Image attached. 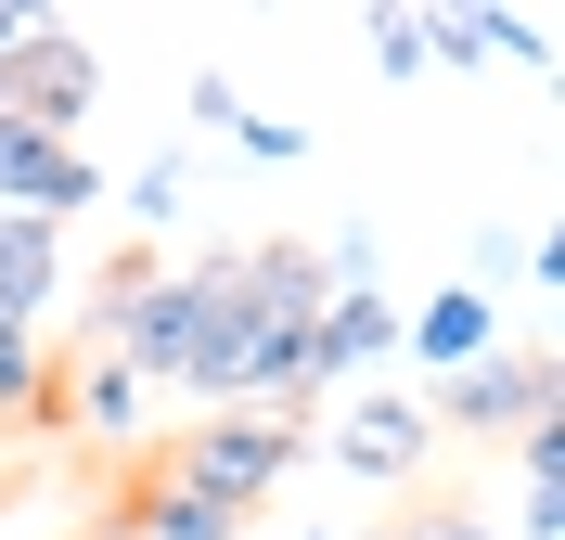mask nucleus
<instances>
[{"instance_id": "nucleus-1", "label": "nucleus", "mask_w": 565, "mask_h": 540, "mask_svg": "<svg viewBox=\"0 0 565 540\" xmlns=\"http://www.w3.org/2000/svg\"><path fill=\"white\" fill-rule=\"evenodd\" d=\"M282 476H296V412H206V425H180L168 451L129 464L116 528L129 540H232Z\"/></svg>"}, {"instance_id": "nucleus-2", "label": "nucleus", "mask_w": 565, "mask_h": 540, "mask_svg": "<svg viewBox=\"0 0 565 540\" xmlns=\"http://www.w3.org/2000/svg\"><path fill=\"white\" fill-rule=\"evenodd\" d=\"M424 425H462V437H527V425H565V360L553 348H489L462 360V373H437V399H424Z\"/></svg>"}, {"instance_id": "nucleus-3", "label": "nucleus", "mask_w": 565, "mask_h": 540, "mask_svg": "<svg viewBox=\"0 0 565 540\" xmlns=\"http://www.w3.org/2000/svg\"><path fill=\"white\" fill-rule=\"evenodd\" d=\"M90 104H104V52H90L77 27H52V13H39L26 52H13V77H0V116H13V129L77 142V116H90Z\"/></svg>"}, {"instance_id": "nucleus-4", "label": "nucleus", "mask_w": 565, "mask_h": 540, "mask_svg": "<svg viewBox=\"0 0 565 540\" xmlns=\"http://www.w3.org/2000/svg\"><path fill=\"white\" fill-rule=\"evenodd\" d=\"M90 193H104V168H90L77 142H52V129H13V116H0V219H52V232H65Z\"/></svg>"}, {"instance_id": "nucleus-5", "label": "nucleus", "mask_w": 565, "mask_h": 540, "mask_svg": "<svg viewBox=\"0 0 565 540\" xmlns=\"http://www.w3.org/2000/svg\"><path fill=\"white\" fill-rule=\"evenodd\" d=\"M424 451H437V425H424V399H398V387H373V399H348V425H334V464L348 476H424Z\"/></svg>"}, {"instance_id": "nucleus-6", "label": "nucleus", "mask_w": 565, "mask_h": 540, "mask_svg": "<svg viewBox=\"0 0 565 540\" xmlns=\"http://www.w3.org/2000/svg\"><path fill=\"white\" fill-rule=\"evenodd\" d=\"M386 348H398V309L373 284H334V309L309 322V387H348V373H373Z\"/></svg>"}, {"instance_id": "nucleus-7", "label": "nucleus", "mask_w": 565, "mask_h": 540, "mask_svg": "<svg viewBox=\"0 0 565 540\" xmlns=\"http://www.w3.org/2000/svg\"><path fill=\"white\" fill-rule=\"evenodd\" d=\"M398 348L424 360V373H462V360H489L501 348V309H489V284H437L412 309V322H398Z\"/></svg>"}, {"instance_id": "nucleus-8", "label": "nucleus", "mask_w": 565, "mask_h": 540, "mask_svg": "<svg viewBox=\"0 0 565 540\" xmlns=\"http://www.w3.org/2000/svg\"><path fill=\"white\" fill-rule=\"evenodd\" d=\"M52 309H65V232L52 219H0V322L39 335Z\"/></svg>"}, {"instance_id": "nucleus-9", "label": "nucleus", "mask_w": 565, "mask_h": 540, "mask_svg": "<svg viewBox=\"0 0 565 540\" xmlns=\"http://www.w3.org/2000/svg\"><path fill=\"white\" fill-rule=\"evenodd\" d=\"M540 39H553L540 13H424V65H489V52L501 65H553Z\"/></svg>"}, {"instance_id": "nucleus-10", "label": "nucleus", "mask_w": 565, "mask_h": 540, "mask_svg": "<svg viewBox=\"0 0 565 540\" xmlns=\"http://www.w3.org/2000/svg\"><path fill=\"white\" fill-rule=\"evenodd\" d=\"M0 425H52V360H39V335L0 322Z\"/></svg>"}, {"instance_id": "nucleus-11", "label": "nucleus", "mask_w": 565, "mask_h": 540, "mask_svg": "<svg viewBox=\"0 0 565 540\" xmlns=\"http://www.w3.org/2000/svg\"><path fill=\"white\" fill-rule=\"evenodd\" d=\"M373 77H424V13H373Z\"/></svg>"}, {"instance_id": "nucleus-12", "label": "nucleus", "mask_w": 565, "mask_h": 540, "mask_svg": "<svg viewBox=\"0 0 565 540\" xmlns=\"http://www.w3.org/2000/svg\"><path fill=\"white\" fill-rule=\"evenodd\" d=\"M180 180H193V168H180V155H154V168L129 180V219H180Z\"/></svg>"}, {"instance_id": "nucleus-13", "label": "nucleus", "mask_w": 565, "mask_h": 540, "mask_svg": "<svg viewBox=\"0 0 565 540\" xmlns=\"http://www.w3.org/2000/svg\"><path fill=\"white\" fill-rule=\"evenodd\" d=\"M232 142H245L257 168H282V155H309V129H282V116H232Z\"/></svg>"}, {"instance_id": "nucleus-14", "label": "nucleus", "mask_w": 565, "mask_h": 540, "mask_svg": "<svg viewBox=\"0 0 565 540\" xmlns=\"http://www.w3.org/2000/svg\"><path fill=\"white\" fill-rule=\"evenodd\" d=\"M26 27H39L26 0H0V77H13V52H26Z\"/></svg>"}, {"instance_id": "nucleus-15", "label": "nucleus", "mask_w": 565, "mask_h": 540, "mask_svg": "<svg viewBox=\"0 0 565 540\" xmlns=\"http://www.w3.org/2000/svg\"><path fill=\"white\" fill-rule=\"evenodd\" d=\"M424 540H501V528H476V515H450V528H424Z\"/></svg>"}, {"instance_id": "nucleus-16", "label": "nucleus", "mask_w": 565, "mask_h": 540, "mask_svg": "<svg viewBox=\"0 0 565 540\" xmlns=\"http://www.w3.org/2000/svg\"><path fill=\"white\" fill-rule=\"evenodd\" d=\"M309 540H321V528H309Z\"/></svg>"}]
</instances>
